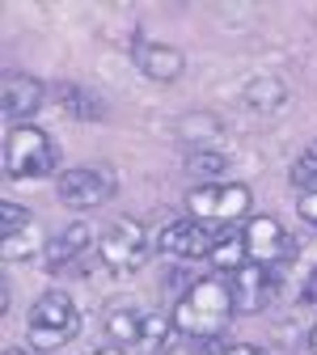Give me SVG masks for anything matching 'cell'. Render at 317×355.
I'll use <instances>...</instances> for the list:
<instances>
[{"label": "cell", "mask_w": 317, "mask_h": 355, "mask_svg": "<svg viewBox=\"0 0 317 355\" xmlns=\"http://www.w3.org/2000/svg\"><path fill=\"white\" fill-rule=\"evenodd\" d=\"M233 313L237 309H233L229 279H195L182 292V300L173 304V330L187 338H216L224 334Z\"/></svg>", "instance_id": "cell-1"}, {"label": "cell", "mask_w": 317, "mask_h": 355, "mask_svg": "<svg viewBox=\"0 0 317 355\" xmlns=\"http://www.w3.org/2000/svg\"><path fill=\"white\" fill-rule=\"evenodd\" d=\"M80 330V318H76V304L68 292H42L30 309V326H26V338L34 351H60L64 343H72Z\"/></svg>", "instance_id": "cell-2"}, {"label": "cell", "mask_w": 317, "mask_h": 355, "mask_svg": "<svg viewBox=\"0 0 317 355\" xmlns=\"http://www.w3.org/2000/svg\"><path fill=\"white\" fill-rule=\"evenodd\" d=\"M55 161H60V153L42 127L22 123L9 131V140H5V173L9 178H47V173H55Z\"/></svg>", "instance_id": "cell-3"}, {"label": "cell", "mask_w": 317, "mask_h": 355, "mask_svg": "<svg viewBox=\"0 0 317 355\" xmlns=\"http://www.w3.org/2000/svg\"><path fill=\"white\" fill-rule=\"evenodd\" d=\"M250 187L246 182H203L187 195V207L195 220H216V225H237L241 216H250Z\"/></svg>", "instance_id": "cell-4"}, {"label": "cell", "mask_w": 317, "mask_h": 355, "mask_svg": "<svg viewBox=\"0 0 317 355\" xmlns=\"http://www.w3.org/2000/svg\"><path fill=\"white\" fill-rule=\"evenodd\" d=\"M55 195H60L64 207H76V211L102 207L114 195V173L106 165H98V169H89V165L85 169H64L60 182H55Z\"/></svg>", "instance_id": "cell-5"}, {"label": "cell", "mask_w": 317, "mask_h": 355, "mask_svg": "<svg viewBox=\"0 0 317 355\" xmlns=\"http://www.w3.org/2000/svg\"><path fill=\"white\" fill-rule=\"evenodd\" d=\"M144 254H148V233L140 220H119L98 241V258L110 271H135V266H144Z\"/></svg>", "instance_id": "cell-6"}, {"label": "cell", "mask_w": 317, "mask_h": 355, "mask_svg": "<svg viewBox=\"0 0 317 355\" xmlns=\"http://www.w3.org/2000/svg\"><path fill=\"white\" fill-rule=\"evenodd\" d=\"M241 237H246L250 262H262V266H275V262H284L296 250V241L288 237V229L280 225L275 216H254L250 225L241 229Z\"/></svg>", "instance_id": "cell-7"}, {"label": "cell", "mask_w": 317, "mask_h": 355, "mask_svg": "<svg viewBox=\"0 0 317 355\" xmlns=\"http://www.w3.org/2000/svg\"><path fill=\"white\" fill-rule=\"evenodd\" d=\"M229 292H233V309L237 313H262L271 304V292H275V275L262 262H246L229 275Z\"/></svg>", "instance_id": "cell-8"}, {"label": "cell", "mask_w": 317, "mask_h": 355, "mask_svg": "<svg viewBox=\"0 0 317 355\" xmlns=\"http://www.w3.org/2000/svg\"><path fill=\"white\" fill-rule=\"evenodd\" d=\"M212 233L199 220H173L169 229L157 233V250L165 258H178V262H195V258H212Z\"/></svg>", "instance_id": "cell-9"}, {"label": "cell", "mask_w": 317, "mask_h": 355, "mask_svg": "<svg viewBox=\"0 0 317 355\" xmlns=\"http://www.w3.org/2000/svg\"><path fill=\"white\" fill-rule=\"evenodd\" d=\"M131 60H135V68H140L148 80H161V85H173L178 76H182V68H187L182 51L169 47V42H140V38H135Z\"/></svg>", "instance_id": "cell-10"}, {"label": "cell", "mask_w": 317, "mask_h": 355, "mask_svg": "<svg viewBox=\"0 0 317 355\" xmlns=\"http://www.w3.org/2000/svg\"><path fill=\"white\" fill-rule=\"evenodd\" d=\"M42 98H47V89H42L38 76H26V72L5 76V119L13 127H22L26 119H34L38 106H42Z\"/></svg>", "instance_id": "cell-11"}, {"label": "cell", "mask_w": 317, "mask_h": 355, "mask_svg": "<svg viewBox=\"0 0 317 355\" xmlns=\"http://www.w3.org/2000/svg\"><path fill=\"white\" fill-rule=\"evenodd\" d=\"M89 245H94V229L89 225H68L60 237L47 241L42 266H47V271H64V266H72L76 258H89Z\"/></svg>", "instance_id": "cell-12"}, {"label": "cell", "mask_w": 317, "mask_h": 355, "mask_svg": "<svg viewBox=\"0 0 317 355\" xmlns=\"http://www.w3.org/2000/svg\"><path fill=\"white\" fill-rule=\"evenodd\" d=\"M60 110L72 114L76 123H98V119H106L102 98H94V94H89V89H80V85H60Z\"/></svg>", "instance_id": "cell-13"}, {"label": "cell", "mask_w": 317, "mask_h": 355, "mask_svg": "<svg viewBox=\"0 0 317 355\" xmlns=\"http://www.w3.org/2000/svg\"><path fill=\"white\" fill-rule=\"evenodd\" d=\"M284 102H288V89H284L280 76H254V80L246 85V106H250V110L271 114V110H280Z\"/></svg>", "instance_id": "cell-14"}, {"label": "cell", "mask_w": 317, "mask_h": 355, "mask_svg": "<svg viewBox=\"0 0 317 355\" xmlns=\"http://www.w3.org/2000/svg\"><path fill=\"white\" fill-rule=\"evenodd\" d=\"M216 271H237V266H246L250 262V254H246V237L241 233H229V237H220L216 245H212V258H207Z\"/></svg>", "instance_id": "cell-15"}, {"label": "cell", "mask_w": 317, "mask_h": 355, "mask_svg": "<svg viewBox=\"0 0 317 355\" xmlns=\"http://www.w3.org/2000/svg\"><path fill=\"white\" fill-rule=\"evenodd\" d=\"M38 250H47V245H42L38 225H30L26 233H17V237H5V241H0V258H5V262H26V258H34Z\"/></svg>", "instance_id": "cell-16"}, {"label": "cell", "mask_w": 317, "mask_h": 355, "mask_svg": "<svg viewBox=\"0 0 317 355\" xmlns=\"http://www.w3.org/2000/svg\"><path fill=\"white\" fill-rule=\"evenodd\" d=\"M106 334H110V343H119V347L144 343V318H135V313H127V309H119V313H110V322H106Z\"/></svg>", "instance_id": "cell-17"}, {"label": "cell", "mask_w": 317, "mask_h": 355, "mask_svg": "<svg viewBox=\"0 0 317 355\" xmlns=\"http://www.w3.org/2000/svg\"><path fill=\"white\" fill-rule=\"evenodd\" d=\"M288 178H292V187H296V191H317V140L296 157V165H292Z\"/></svg>", "instance_id": "cell-18"}, {"label": "cell", "mask_w": 317, "mask_h": 355, "mask_svg": "<svg viewBox=\"0 0 317 355\" xmlns=\"http://www.w3.org/2000/svg\"><path fill=\"white\" fill-rule=\"evenodd\" d=\"M34 225V216L26 211V207H17V203H0V233H5V237H17V233H26Z\"/></svg>", "instance_id": "cell-19"}, {"label": "cell", "mask_w": 317, "mask_h": 355, "mask_svg": "<svg viewBox=\"0 0 317 355\" xmlns=\"http://www.w3.org/2000/svg\"><path fill=\"white\" fill-rule=\"evenodd\" d=\"M191 169H195V173H203V178H220V173H229V157L216 153V148H195Z\"/></svg>", "instance_id": "cell-20"}, {"label": "cell", "mask_w": 317, "mask_h": 355, "mask_svg": "<svg viewBox=\"0 0 317 355\" xmlns=\"http://www.w3.org/2000/svg\"><path fill=\"white\" fill-rule=\"evenodd\" d=\"M169 330H173V318H165V313H148L144 318V343H165Z\"/></svg>", "instance_id": "cell-21"}, {"label": "cell", "mask_w": 317, "mask_h": 355, "mask_svg": "<svg viewBox=\"0 0 317 355\" xmlns=\"http://www.w3.org/2000/svg\"><path fill=\"white\" fill-rule=\"evenodd\" d=\"M296 211H300L305 225H317V191H305V195L296 199Z\"/></svg>", "instance_id": "cell-22"}, {"label": "cell", "mask_w": 317, "mask_h": 355, "mask_svg": "<svg viewBox=\"0 0 317 355\" xmlns=\"http://www.w3.org/2000/svg\"><path fill=\"white\" fill-rule=\"evenodd\" d=\"M195 351L199 355H224V351H229V343H224L220 334L216 338H195Z\"/></svg>", "instance_id": "cell-23"}, {"label": "cell", "mask_w": 317, "mask_h": 355, "mask_svg": "<svg viewBox=\"0 0 317 355\" xmlns=\"http://www.w3.org/2000/svg\"><path fill=\"white\" fill-rule=\"evenodd\" d=\"M300 300H305V304H317V262H313V271H309V279H305V288H300Z\"/></svg>", "instance_id": "cell-24"}, {"label": "cell", "mask_w": 317, "mask_h": 355, "mask_svg": "<svg viewBox=\"0 0 317 355\" xmlns=\"http://www.w3.org/2000/svg\"><path fill=\"white\" fill-rule=\"evenodd\" d=\"M157 355H199V351H195V338H191V343H169V347L161 343Z\"/></svg>", "instance_id": "cell-25"}, {"label": "cell", "mask_w": 317, "mask_h": 355, "mask_svg": "<svg viewBox=\"0 0 317 355\" xmlns=\"http://www.w3.org/2000/svg\"><path fill=\"white\" fill-rule=\"evenodd\" d=\"M224 355H266L262 347H254V343H229V351Z\"/></svg>", "instance_id": "cell-26"}, {"label": "cell", "mask_w": 317, "mask_h": 355, "mask_svg": "<svg viewBox=\"0 0 317 355\" xmlns=\"http://www.w3.org/2000/svg\"><path fill=\"white\" fill-rule=\"evenodd\" d=\"M89 355H123L119 347H102V351H89Z\"/></svg>", "instance_id": "cell-27"}, {"label": "cell", "mask_w": 317, "mask_h": 355, "mask_svg": "<svg viewBox=\"0 0 317 355\" xmlns=\"http://www.w3.org/2000/svg\"><path fill=\"white\" fill-rule=\"evenodd\" d=\"M309 351H313V355H317V326H313V330H309Z\"/></svg>", "instance_id": "cell-28"}, {"label": "cell", "mask_w": 317, "mask_h": 355, "mask_svg": "<svg viewBox=\"0 0 317 355\" xmlns=\"http://www.w3.org/2000/svg\"><path fill=\"white\" fill-rule=\"evenodd\" d=\"M5 355H26V351H5Z\"/></svg>", "instance_id": "cell-29"}]
</instances>
